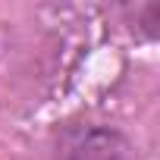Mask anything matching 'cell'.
<instances>
[{
	"label": "cell",
	"mask_w": 160,
	"mask_h": 160,
	"mask_svg": "<svg viewBox=\"0 0 160 160\" xmlns=\"http://www.w3.org/2000/svg\"><path fill=\"white\" fill-rule=\"evenodd\" d=\"M60 160H126V141L110 129H72L60 141Z\"/></svg>",
	"instance_id": "1"
}]
</instances>
